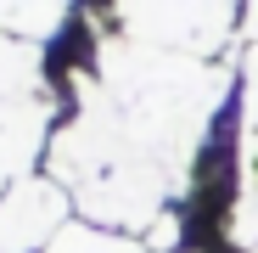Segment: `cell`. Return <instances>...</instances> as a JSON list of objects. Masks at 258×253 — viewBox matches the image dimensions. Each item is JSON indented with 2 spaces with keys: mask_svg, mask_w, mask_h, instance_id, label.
Instances as JSON below:
<instances>
[{
  "mask_svg": "<svg viewBox=\"0 0 258 253\" xmlns=\"http://www.w3.org/2000/svg\"><path fill=\"white\" fill-rule=\"evenodd\" d=\"M51 253H141L135 242H118V236H90V231H68Z\"/></svg>",
  "mask_w": 258,
  "mask_h": 253,
  "instance_id": "obj_1",
  "label": "cell"
}]
</instances>
